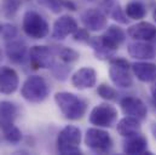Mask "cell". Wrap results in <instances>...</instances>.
I'll return each mask as SVG.
<instances>
[{
    "label": "cell",
    "instance_id": "cell-1",
    "mask_svg": "<svg viewBox=\"0 0 156 155\" xmlns=\"http://www.w3.org/2000/svg\"><path fill=\"white\" fill-rule=\"evenodd\" d=\"M55 102L64 117L72 121L80 120L87 110V102L73 92H57L55 95Z\"/></svg>",
    "mask_w": 156,
    "mask_h": 155
},
{
    "label": "cell",
    "instance_id": "cell-2",
    "mask_svg": "<svg viewBox=\"0 0 156 155\" xmlns=\"http://www.w3.org/2000/svg\"><path fill=\"white\" fill-rule=\"evenodd\" d=\"M81 131L73 125H67L61 130L57 137V150L62 155L82 154L80 149Z\"/></svg>",
    "mask_w": 156,
    "mask_h": 155
},
{
    "label": "cell",
    "instance_id": "cell-3",
    "mask_svg": "<svg viewBox=\"0 0 156 155\" xmlns=\"http://www.w3.org/2000/svg\"><path fill=\"white\" fill-rule=\"evenodd\" d=\"M21 95L29 103H42L48 97V86L46 80L40 75L28 77L21 87Z\"/></svg>",
    "mask_w": 156,
    "mask_h": 155
},
{
    "label": "cell",
    "instance_id": "cell-4",
    "mask_svg": "<svg viewBox=\"0 0 156 155\" xmlns=\"http://www.w3.org/2000/svg\"><path fill=\"white\" fill-rule=\"evenodd\" d=\"M22 29L27 37L34 40L46 38L50 33V26L47 21L39 12L29 10L24 13L22 20Z\"/></svg>",
    "mask_w": 156,
    "mask_h": 155
},
{
    "label": "cell",
    "instance_id": "cell-5",
    "mask_svg": "<svg viewBox=\"0 0 156 155\" xmlns=\"http://www.w3.org/2000/svg\"><path fill=\"white\" fill-rule=\"evenodd\" d=\"M109 78L117 87L129 88L133 85V77L128 61L125 58L113 57L109 61Z\"/></svg>",
    "mask_w": 156,
    "mask_h": 155
},
{
    "label": "cell",
    "instance_id": "cell-6",
    "mask_svg": "<svg viewBox=\"0 0 156 155\" xmlns=\"http://www.w3.org/2000/svg\"><path fill=\"white\" fill-rule=\"evenodd\" d=\"M85 144L88 149L97 154H107L113 149L114 142L112 136L105 130L96 126L87 128L85 133Z\"/></svg>",
    "mask_w": 156,
    "mask_h": 155
},
{
    "label": "cell",
    "instance_id": "cell-7",
    "mask_svg": "<svg viewBox=\"0 0 156 155\" xmlns=\"http://www.w3.org/2000/svg\"><path fill=\"white\" fill-rule=\"evenodd\" d=\"M88 120L97 127H112L117 120V109L109 103H101L91 110Z\"/></svg>",
    "mask_w": 156,
    "mask_h": 155
},
{
    "label": "cell",
    "instance_id": "cell-8",
    "mask_svg": "<svg viewBox=\"0 0 156 155\" xmlns=\"http://www.w3.org/2000/svg\"><path fill=\"white\" fill-rule=\"evenodd\" d=\"M55 52L52 47L44 46V45H35L30 47L28 58L30 64L37 69H51L55 61Z\"/></svg>",
    "mask_w": 156,
    "mask_h": 155
},
{
    "label": "cell",
    "instance_id": "cell-9",
    "mask_svg": "<svg viewBox=\"0 0 156 155\" xmlns=\"http://www.w3.org/2000/svg\"><path fill=\"white\" fill-rule=\"evenodd\" d=\"M81 23L90 32H99L107 28L108 17L99 9H86L80 15Z\"/></svg>",
    "mask_w": 156,
    "mask_h": 155
},
{
    "label": "cell",
    "instance_id": "cell-10",
    "mask_svg": "<svg viewBox=\"0 0 156 155\" xmlns=\"http://www.w3.org/2000/svg\"><path fill=\"white\" fill-rule=\"evenodd\" d=\"M78 28V22L73 16L62 15L55 21L51 37L56 40H64L67 37L73 35Z\"/></svg>",
    "mask_w": 156,
    "mask_h": 155
},
{
    "label": "cell",
    "instance_id": "cell-11",
    "mask_svg": "<svg viewBox=\"0 0 156 155\" xmlns=\"http://www.w3.org/2000/svg\"><path fill=\"white\" fill-rule=\"evenodd\" d=\"M120 107L126 116H132L140 121L147 119L148 108H147L145 103L138 97L127 96V97L122 98L120 102Z\"/></svg>",
    "mask_w": 156,
    "mask_h": 155
},
{
    "label": "cell",
    "instance_id": "cell-12",
    "mask_svg": "<svg viewBox=\"0 0 156 155\" xmlns=\"http://www.w3.org/2000/svg\"><path fill=\"white\" fill-rule=\"evenodd\" d=\"M20 86V78L17 72L7 66L0 67V92L4 95H12Z\"/></svg>",
    "mask_w": 156,
    "mask_h": 155
},
{
    "label": "cell",
    "instance_id": "cell-13",
    "mask_svg": "<svg viewBox=\"0 0 156 155\" xmlns=\"http://www.w3.org/2000/svg\"><path fill=\"white\" fill-rule=\"evenodd\" d=\"M97 84V72L92 67H83L76 70L72 77V85L78 90H87Z\"/></svg>",
    "mask_w": 156,
    "mask_h": 155
},
{
    "label": "cell",
    "instance_id": "cell-14",
    "mask_svg": "<svg viewBox=\"0 0 156 155\" xmlns=\"http://www.w3.org/2000/svg\"><path fill=\"white\" fill-rule=\"evenodd\" d=\"M127 52L129 57L139 61H149L155 57V49L151 44L147 41L136 40L127 45Z\"/></svg>",
    "mask_w": 156,
    "mask_h": 155
},
{
    "label": "cell",
    "instance_id": "cell-15",
    "mask_svg": "<svg viewBox=\"0 0 156 155\" xmlns=\"http://www.w3.org/2000/svg\"><path fill=\"white\" fill-rule=\"evenodd\" d=\"M5 53L11 62H13L16 64H21L27 59L29 51L27 49V45L22 40L12 39V40H9L6 42Z\"/></svg>",
    "mask_w": 156,
    "mask_h": 155
},
{
    "label": "cell",
    "instance_id": "cell-16",
    "mask_svg": "<svg viewBox=\"0 0 156 155\" xmlns=\"http://www.w3.org/2000/svg\"><path fill=\"white\" fill-rule=\"evenodd\" d=\"M127 35L133 40L150 41L156 37V27L150 22H138L127 29Z\"/></svg>",
    "mask_w": 156,
    "mask_h": 155
},
{
    "label": "cell",
    "instance_id": "cell-17",
    "mask_svg": "<svg viewBox=\"0 0 156 155\" xmlns=\"http://www.w3.org/2000/svg\"><path fill=\"white\" fill-rule=\"evenodd\" d=\"M132 73L142 82H154L156 80V64L140 61L131 64Z\"/></svg>",
    "mask_w": 156,
    "mask_h": 155
},
{
    "label": "cell",
    "instance_id": "cell-18",
    "mask_svg": "<svg viewBox=\"0 0 156 155\" xmlns=\"http://www.w3.org/2000/svg\"><path fill=\"white\" fill-rule=\"evenodd\" d=\"M142 130V125H140V120L132 117V116H125L122 117L116 125L117 133L125 138L139 135Z\"/></svg>",
    "mask_w": 156,
    "mask_h": 155
},
{
    "label": "cell",
    "instance_id": "cell-19",
    "mask_svg": "<svg viewBox=\"0 0 156 155\" xmlns=\"http://www.w3.org/2000/svg\"><path fill=\"white\" fill-rule=\"evenodd\" d=\"M18 115V108L10 101L0 102V128L5 130L15 125V120Z\"/></svg>",
    "mask_w": 156,
    "mask_h": 155
},
{
    "label": "cell",
    "instance_id": "cell-20",
    "mask_svg": "<svg viewBox=\"0 0 156 155\" xmlns=\"http://www.w3.org/2000/svg\"><path fill=\"white\" fill-rule=\"evenodd\" d=\"M148 148V139L142 136V133L128 137L123 143V153L125 154L134 155V154H143L147 152Z\"/></svg>",
    "mask_w": 156,
    "mask_h": 155
},
{
    "label": "cell",
    "instance_id": "cell-21",
    "mask_svg": "<svg viewBox=\"0 0 156 155\" xmlns=\"http://www.w3.org/2000/svg\"><path fill=\"white\" fill-rule=\"evenodd\" d=\"M90 45H91V47L93 50V53H94L97 59H101V61H108L109 59L110 61L115 55L114 51L108 49L102 42L99 37H93V38L90 39Z\"/></svg>",
    "mask_w": 156,
    "mask_h": 155
},
{
    "label": "cell",
    "instance_id": "cell-22",
    "mask_svg": "<svg viewBox=\"0 0 156 155\" xmlns=\"http://www.w3.org/2000/svg\"><path fill=\"white\" fill-rule=\"evenodd\" d=\"M125 12L128 18L139 21L147 16V6L142 0H131L125 7Z\"/></svg>",
    "mask_w": 156,
    "mask_h": 155
},
{
    "label": "cell",
    "instance_id": "cell-23",
    "mask_svg": "<svg viewBox=\"0 0 156 155\" xmlns=\"http://www.w3.org/2000/svg\"><path fill=\"white\" fill-rule=\"evenodd\" d=\"M56 57H58L62 62L64 63H74L76 62L80 57L78 51L70 49V47H66V46H53L52 47Z\"/></svg>",
    "mask_w": 156,
    "mask_h": 155
},
{
    "label": "cell",
    "instance_id": "cell-24",
    "mask_svg": "<svg viewBox=\"0 0 156 155\" xmlns=\"http://www.w3.org/2000/svg\"><path fill=\"white\" fill-rule=\"evenodd\" d=\"M21 6H22V0H1L0 1V13L5 18L11 20L17 15Z\"/></svg>",
    "mask_w": 156,
    "mask_h": 155
},
{
    "label": "cell",
    "instance_id": "cell-25",
    "mask_svg": "<svg viewBox=\"0 0 156 155\" xmlns=\"http://www.w3.org/2000/svg\"><path fill=\"white\" fill-rule=\"evenodd\" d=\"M104 35L109 39L112 42H114L116 46H120L125 41V39H126L125 32L119 26H115V24L109 26L107 28V31L104 32Z\"/></svg>",
    "mask_w": 156,
    "mask_h": 155
},
{
    "label": "cell",
    "instance_id": "cell-26",
    "mask_svg": "<svg viewBox=\"0 0 156 155\" xmlns=\"http://www.w3.org/2000/svg\"><path fill=\"white\" fill-rule=\"evenodd\" d=\"M51 73L52 75L59 81H66L69 74H70V67L68 66V63L64 62H55L53 66L51 67Z\"/></svg>",
    "mask_w": 156,
    "mask_h": 155
},
{
    "label": "cell",
    "instance_id": "cell-27",
    "mask_svg": "<svg viewBox=\"0 0 156 155\" xmlns=\"http://www.w3.org/2000/svg\"><path fill=\"white\" fill-rule=\"evenodd\" d=\"M2 133H4V138L9 143H11V144H18L22 141V132L15 125H12V126L2 130Z\"/></svg>",
    "mask_w": 156,
    "mask_h": 155
},
{
    "label": "cell",
    "instance_id": "cell-28",
    "mask_svg": "<svg viewBox=\"0 0 156 155\" xmlns=\"http://www.w3.org/2000/svg\"><path fill=\"white\" fill-rule=\"evenodd\" d=\"M107 10L109 11V15L113 20H115L119 23H122V24H126L127 23V16H126V12L120 7V5L116 4L115 1L109 5L107 7Z\"/></svg>",
    "mask_w": 156,
    "mask_h": 155
},
{
    "label": "cell",
    "instance_id": "cell-29",
    "mask_svg": "<svg viewBox=\"0 0 156 155\" xmlns=\"http://www.w3.org/2000/svg\"><path fill=\"white\" fill-rule=\"evenodd\" d=\"M97 95L105 101H115L117 97L116 90L107 84H101L97 87Z\"/></svg>",
    "mask_w": 156,
    "mask_h": 155
},
{
    "label": "cell",
    "instance_id": "cell-30",
    "mask_svg": "<svg viewBox=\"0 0 156 155\" xmlns=\"http://www.w3.org/2000/svg\"><path fill=\"white\" fill-rule=\"evenodd\" d=\"M39 2L52 13H59L64 9V0H39Z\"/></svg>",
    "mask_w": 156,
    "mask_h": 155
},
{
    "label": "cell",
    "instance_id": "cell-31",
    "mask_svg": "<svg viewBox=\"0 0 156 155\" xmlns=\"http://www.w3.org/2000/svg\"><path fill=\"white\" fill-rule=\"evenodd\" d=\"M0 37L5 40H12L17 37V28L13 24L10 23H5L1 26V31H0Z\"/></svg>",
    "mask_w": 156,
    "mask_h": 155
},
{
    "label": "cell",
    "instance_id": "cell-32",
    "mask_svg": "<svg viewBox=\"0 0 156 155\" xmlns=\"http://www.w3.org/2000/svg\"><path fill=\"white\" fill-rule=\"evenodd\" d=\"M73 38L79 42H90V31L86 28H78L76 32L73 34Z\"/></svg>",
    "mask_w": 156,
    "mask_h": 155
},
{
    "label": "cell",
    "instance_id": "cell-33",
    "mask_svg": "<svg viewBox=\"0 0 156 155\" xmlns=\"http://www.w3.org/2000/svg\"><path fill=\"white\" fill-rule=\"evenodd\" d=\"M151 98H153V102H154V104L156 106V80L154 81V85L151 86Z\"/></svg>",
    "mask_w": 156,
    "mask_h": 155
},
{
    "label": "cell",
    "instance_id": "cell-34",
    "mask_svg": "<svg viewBox=\"0 0 156 155\" xmlns=\"http://www.w3.org/2000/svg\"><path fill=\"white\" fill-rule=\"evenodd\" d=\"M113 2H114V0H102V4L104 5V7H105V9H107L109 5H112Z\"/></svg>",
    "mask_w": 156,
    "mask_h": 155
},
{
    "label": "cell",
    "instance_id": "cell-35",
    "mask_svg": "<svg viewBox=\"0 0 156 155\" xmlns=\"http://www.w3.org/2000/svg\"><path fill=\"white\" fill-rule=\"evenodd\" d=\"M151 130H153V133H154V136H155V138H156V124L153 126V128H151Z\"/></svg>",
    "mask_w": 156,
    "mask_h": 155
},
{
    "label": "cell",
    "instance_id": "cell-36",
    "mask_svg": "<svg viewBox=\"0 0 156 155\" xmlns=\"http://www.w3.org/2000/svg\"><path fill=\"white\" fill-rule=\"evenodd\" d=\"M153 18H154V21L156 22V9L154 10V13H153Z\"/></svg>",
    "mask_w": 156,
    "mask_h": 155
},
{
    "label": "cell",
    "instance_id": "cell-37",
    "mask_svg": "<svg viewBox=\"0 0 156 155\" xmlns=\"http://www.w3.org/2000/svg\"><path fill=\"white\" fill-rule=\"evenodd\" d=\"M1 59H2V52H1V50H0V62H1Z\"/></svg>",
    "mask_w": 156,
    "mask_h": 155
},
{
    "label": "cell",
    "instance_id": "cell-38",
    "mask_svg": "<svg viewBox=\"0 0 156 155\" xmlns=\"http://www.w3.org/2000/svg\"><path fill=\"white\" fill-rule=\"evenodd\" d=\"M1 26H2V24H1V23H0V31H1Z\"/></svg>",
    "mask_w": 156,
    "mask_h": 155
},
{
    "label": "cell",
    "instance_id": "cell-39",
    "mask_svg": "<svg viewBox=\"0 0 156 155\" xmlns=\"http://www.w3.org/2000/svg\"><path fill=\"white\" fill-rule=\"evenodd\" d=\"M86 1H93V0H86Z\"/></svg>",
    "mask_w": 156,
    "mask_h": 155
}]
</instances>
